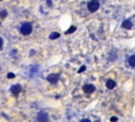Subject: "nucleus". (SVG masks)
I'll return each mask as SVG.
<instances>
[{
    "instance_id": "20",
    "label": "nucleus",
    "mask_w": 135,
    "mask_h": 122,
    "mask_svg": "<svg viewBox=\"0 0 135 122\" xmlns=\"http://www.w3.org/2000/svg\"></svg>"
},
{
    "instance_id": "17",
    "label": "nucleus",
    "mask_w": 135,
    "mask_h": 122,
    "mask_svg": "<svg viewBox=\"0 0 135 122\" xmlns=\"http://www.w3.org/2000/svg\"><path fill=\"white\" fill-rule=\"evenodd\" d=\"M47 3H48V6H52V1H51V0H48Z\"/></svg>"
},
{
    "instance_id": "11",
    "label": "nucleus",
    "mask_w": 135,
    "mask_h": 122,
    "mask_svg": "<svg viewBox=\"0 0 135 122\" xmlns=\"http://www.w3.org/2000/svg\"><path fill=\"white\" fill-rule=\"evenodd\" d=\"M6 15H7V12L5 11V10H3V11H1V12H0V18H2V19H3V18H5V17H6Z\"/></svg>"
},
{
    "instance_id": "13",
    "label": "nucleus",
    "mask_w": 135,
    "mask_h": 122,
    "mask_svg": "<svg viewBox=\"0 0 135 122\" xmlns=\"http://www.w3.org/2000/svg\"><path fill=\"white\" fill-rule=\"evenodd\" d=\"M7 78H9V79H14L15 74L13 72H9V73H7Z\"/></svg>"
},
{
    "instance_id": "1",
    "label": "nucleus",
    "mask_w": 135,
    "mask_h": 122,
    "mask_svg": "<svg viewBox=\"0 0 135 122\" xmlns=\"http://www.w3.org/2000/svg\"><path fill=\"white\" fill-rule=\"evenodd\" d=\"M100 4H99L98 0H91L90 2L88 3V10L91 12V13H94L99 9Z\"/></svg>"
},
{
    "instance_id": "4",
    "label": "nucleus",
    "mask_w": 135,
    "mask_h": 122,
    "mask_svg": "<svg viewBox=\"0 0 135 122\" xmlns=\"http://www.w3.org/2000/svg\"><path fill=\"white\" fill-rule=\"evenodd\" d=\"M47 80L49 81L50 83L55 84V83H57V81H58V80H59V75H58V74H56V73H53V74L48 75Z\"/></svg>"
},
{
    "instance_id": "2",
    "label": "nucleus",
    "mask_w": 135,
    "mask_h": 122,
    "mask_svg": "<svg viewBox=\"0 0 135 122\" xmlns=\"http://www.w3.org/2000/svg\"><path fill=\"white\" fill-rule=\"evenodd\" d=\"M32 24H30V22H24L23 24L21 26L20 28V32H21V34L23 35H29L30 33L32 32Z\"/></svg>"
},
{
    "instance_id": "16",
    "label": "nucleus",
    "mask_w": 135,
    "mask_h": 122,
    "mask_svg": "<svg viewBox=\"0 0 135 122\" xmlns=\"http://www.w3.org/2000/svg\"><path fill=\"white\" fill-rule=\"evenodd\" d=\"M80 122H91V121L89 120V119H83V120H81Z\"/></svg>"
},
{
    "instance_id": "15",
    "label": "nucleus",
    "mask_w": 135,
    "mask_h": 122,
    "mask_svg": "<svg viewBox=\"0 0 135 122\" xmlns=\"http://www.w3.org/2000/svg\"><path fill=\"white\" fill-rule=\"evenodd\" d=\"M111 121L112 122H115V121H117V118H116V117H113V118H111Z\"/></svg>"
},
{
    "instance_id": "9",
    "label": "nucleus",
    "mask_w": 135,
    "mask_h": 122,
    "mask_svg": "<svg viewBox=\"0 0 135 122\" xmlns=\"http://www.w3.org/2000/svg\"><path fill=\"white\" fill-rule=\"evenodd\" d=\"M128 62H129V64H130V66H131V67H135V54L131 55V56L129 57Z\"/></svg>"
},
{
    "instance_id": "10",
    "label": "nucleus",
    "mask_w": 135,
    "mask_h": 122,
    "mask_svg": "<svg viewBox=\"0 0 135 122\" xmlns=\"http://www.w3.org/2000/svg\"><path fill=\"white\" fill-rule=\"evenodd\" d=\"M59 33H57V32H53V33H51V35H50V38L51 39H57V38H59Z\"/></svg>"
},
{
    "instance_id": "14",
    "label": "nucleus",
    "mask_w": 135,
    "mask_h": 122,
    "mask_svg": "<svg viewBox=\"0 0 135 122\" xmlns=\"http://www.w3.org/2000/svg\"><path fill=\"white\" fill-rule=\"evenodd\" d=\"M86 69V66H82V67H81V68H80V69H79V70H78V72H79V73H80V72H82V71H85Z\"/></svg>"
},
{
    "instance_id": "18",
    "label": "nucleus",
    "mask_w": 135,
    "mask_h": 122,
    "mask_svg": "<svg viewBox=\"0 0 135 122\" xmlns=\"http://www.w3.org/2000/svg\"><path fill=\"white\" fill-rule=\"evenodd\" d=\"M2 44H3V39H2L1 37H0V47L2 46Z\"/></svg>"
},
{
    "instance_id": "7",
    "label": "nucleus",
    "mask_w": 135,
    "mask_h": 122,
    "mask_svg": "<svg viewBox=\"0 0 135 122\" xmlns=\"http://www.w3.org/2000/svg\"><path fill=\"white\" fill-rule=\"evenodd\" d=\"M11 91L14 95H18V93L21 91V86L19 84H16V85H13L11 87Z\"/></svg>"
},
{
    "instance_id": "8",
    "label": "nucleus",
    "mask_w": 135,
    "mask_h": 122,
    "mask_svg": "<svg viewBox=\"0 0 135 122\" xmlns=\"http://www.w3.org/2000/svg\"><path fill=\"white\" fill-rule=\"evenodd\" d=\"M106 86H107L108 89H113V88L116 86V83L114 82L113 80H108L107 81V83H106Z\"/></svg>"
},
{
    "instance_id": "19",
    "label": "nucleus",
    "mask_w": 135,
    "mask_h": 122,
    "mask_svg": "<svg viewBox=\"0 0 135 122\" xmlns=\"http://www.w3.org/2000/svg\"><path fill=\"white\" fill-rule=\"evenodd\" d=\"M0 1H1V0H0Z\"/></svg>"
},
{
    "instance_id": "12",
    "label": "nucleus",
    "mask_w": 135,
    "mask_h": 122,
    "mask_svg": "<svg viewBox=\"0 0 135 122\" xmlns=\"http://www.w3.org/2000/svg\"><path fill=\"white\" fill-rule=\"evenodd\" d=\"M74 31H76V27H74V26H72L70 28V29H68V31L65 32L67 34H71V33H73Z\"/></svg>"
},
{
    "instance_id": "6",
    "label": "nucleus",
    "mask_w": 135,
    "mask_h": 122,
    "mask_svg": "<svg viewBox=\"0 0 135 122\" xmlns=\"http://www.w3.org/2000/svg\"><path fill=\"white\" fill-rule=\"evenodd\" d=\"M83 91L86 93H92L93 91H95V87L92 85V84H86V85L83 86Z\"/></svg>"
},
{
    "instance_id": "5",
    "label": "nucleus",
    "mask_w": 135,
    "mask_h": 122,
    "mask_svg": "<svg viewBox=\"0 0 135 122\" xmlns=\"http://www.w3.org/2000/svg\"><path fill=\"white\" fill-rule=\"evenodd\" d=\"M121 27H123L124 29H126V30H130V29H132V28H133V24H132L131 20L126 19V20H124V21H123Z\"/></svg>"
},
{
    "instance_id": "3",
    "label": "nucleus",
    "mask_w": 135,
    "mask_h": 122,
    "mask_svg": "<svg viewBox=\"0 0 135 122\" xmlns=\"http://www.w3.org/2000/svg\"><path fill=\"white\" fill-rule=\"evenodd\" d=\"M38 121L39 122H48L49 121V115L47 113H39L38 114V117H37Z\"/></svg>"
}]
</instances>
